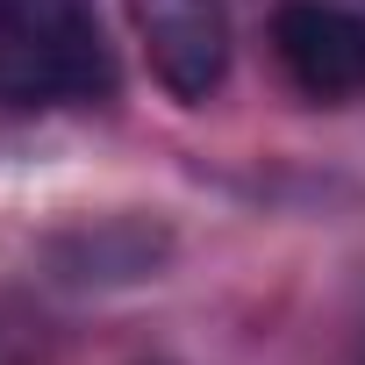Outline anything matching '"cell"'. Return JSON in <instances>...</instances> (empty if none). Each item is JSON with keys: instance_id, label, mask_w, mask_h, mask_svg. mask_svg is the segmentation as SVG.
I'll list each match as a JSON object with an SVG mask.
<instances>
[{"instance_id": "cell-1", "label": "cell", "mask_w": 365, "mask_h": 365, "mask_svg": "<svg viewBox=\"0 0 365 365\" xmlns=\"http://www.w3.org/2000/svg\"><path fill=\"white\" fill-rule=\"evenodd\" d=\"M115 93L93 0H0V108H86Z\"/></svg>"}, {"instance_id": "cell-2", "label": "cell", "mask_w": 365, "mask_h": 365, "mask_svg": "<svg viewBox=\"0 0 365 365\" xmlns=\"http://www.w3.org/2000/svg\"><path fill=\"white\" fill-rule=\"evenodd\" d=\"M272 58L322 108L365 101V15L344 0H287L272 15Z\"/></svg>"}, {"instance_id": "cell-3", "label": "cell", "mask_w": 365, "mask_h": 365, "mask_svg": "<svg viewBox=\"0 0 365 365\" xmlns=\"http://www.w3.org/2000/svg\"><path fill=\"white\" fill-rule=\"evenodd\" d=\"M129 15L172 101L201 108L230 79V0H129Z\"/></svg>"}]
</instances>
